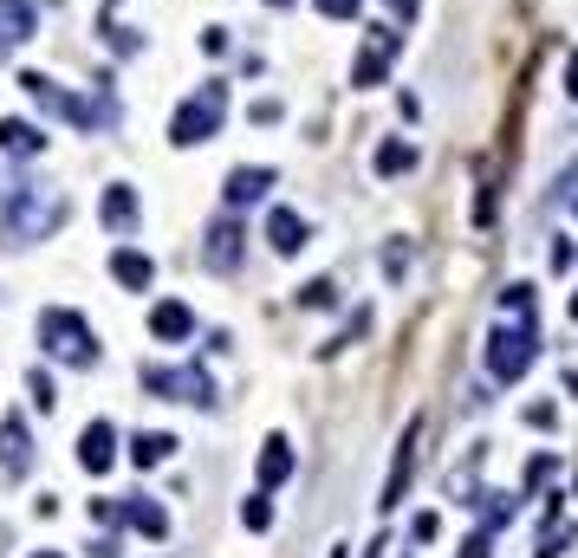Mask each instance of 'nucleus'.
Returning a JSON list of instances; mask_svg holds the SVG:
<instances>
[{
    "label": "nucleus",
    "mask_w": 578,
    "mask_h": 558,
    "mask_svg": "<svg viewBox=\"0 0 578 558\" xmlns=\"http://www.w3.org/2000/svg\"><path fill=\"white\" fill-rule=\"evenodd\" d=\"M169 454H176V435H163V429H150V435L130 442V461H137V468H163Z\"/></svg>",
    "instance_id": "21"
},
{
    "label": "nucleus",
    "mask_w": 578,
    "mask_h": 558,
    "mask_svg": "<svg viewBox=\"0 0 578 558\" xmlns=\"http://www.w3.org/2000/svg\"><path fill=\"white\" fill-rule=\"evenodd\" d=\"M111 273H117V286L144 293V286L156 280V261H150V254H137V247H117V254H111Z\"/></svg>",
    "instance_id": "16"
},
{
    "label": "nucleus",
    "mask_w": 578,
    "mask_h": 558,
    "mask_svg": "<svg viewBox=\"0 0 578 558\" xmlns=\"http://www.w3.org/2000/svg\"><path fill=\"white\" fill-rule=\"evenodd\" d=\"M572 325H578V293H572Z\"/></svg>",
    "instance_id": "32"
},
{
    "label": "nucleus",
    "mask_w": 578,
    "mask_h": 558,
    "mask_svg": "<svg viewBox=\"0 0 578 558\" xmlns=\"http://www.w3.org/2000/svg\"><path fill=\"white\" fill-rule=\"evenodd\" d=\"M396 46H403L396 27H364V46H357V59H351V85H364V91H371V85H384Z\"/></svg>",
    "instance_id": "7"
},
{
    "label": "nucleus",
    "mask_w": 578,
    "mask_h": 558,
    "mask_svg": "<svg viewBox=\"0 0 578 558\" xmlns=\"http://www.w3.org/2000/svg\"><path fill=\"white\" fill-rule=\"evenodd\" d=\"M39 344L59 358V364H98V337H91V325L78 319V312H66V305H52V312H39Z\"/></svg>",
    "instance_id": "3"
},
{
    "label": "nucleus",
    "mask_w": 578,
    "mask_h": 558,
    "mask_svg": "<svg viewBox=\"0 0 578 558\" xmlns=\"http://www.w3.org/2000/svg\"><path fill=\"white\" fill-rule=\"evenodd\" d=\"M241 241H247L241 222H215L208 227V241H202V261L215 266V273H234V266H241Z\"/></svg>",
    "instance_id": "9"
},
{
    "label": "nucleus",
    "mask_w": 578,
    "mask_h": 558,
    "mask_svg": "<svg viewBox=\"0 0 578 558\" xmlns=\"http://www.w3.org/2000/svg\"><path fill=\"white\" fill-rule=\"evenodd\" d=\"M20 91L33 98L39 111L66 117V124H78V130H111V124H117V98H111V91L78 98V91H66V85H52L46 72H20Z\"/></svg>",
    "instance_id": "2"
},
{
    "label": "nucleus",
    "mask_w": 578,
    "mask_h": 558,
    "mask_svg": "<svg viewBox=\"0 0 578 558\" xmlns=\"http://www.w3.org/2000/svg\"><path fill=\"white\" fill-rule=\"evenodd\" d=\"M417 448H423V422L403 429V448H396V468H390V487L378 507H403V487H410V468H417Z\"/></svg>",
    "instance_id": "11"
},
{
    "label": "nucleus",
    "mask_w": 578,
    "mask_h": 558,
    "mask_svg": "<svg viewBox=\"0 0 578 558\" xmlns=\"http://www.w3.org/2000/svg\"><path fill=\"white\" fill-rule=\"evenodd\" d=\"M39 27V7L33 0H0V52H13V46H27Z\"/></svg>",
    "instance_id": "10"
},
{
    "label": "nucleus",
    "mask_w": 578,
    "mask_h": 558,
    "mask_svg": "<svg viewBox=\"0 0 578 558\" xmlns=\"http://www.w3.org/2000/svg\"><path fill=\"white\" fill-rule=\"evenodd\" d=\"M105 227H111V234H130V227H137V195L124 183L105 188Z\"/></svg>",
    "instance_id": "19"
},
{
    "label": "nucleus",
    "mask_w": 578,
    "mask_h": 558,
    "mask_svg": "<svg viewBox=\"0 0 578 558\" xmlns=\"http://www.w3.org/2000/svg\"><path fill=\"white\" fill-rule=\"evenodd\" d=\"M267 7H293V0H267Z\"/></svg>",
    "instance_id": "33"
},
{
    "label": "nucleus",
    "mask_w": 578,
    "mask_h": 558,
    "mask_svg": "<svg viewBox=\"0 0 578 558\" xmlns=\"http://www.w3.org/2000/svg\"><path fill=\"white\" fill-rule=\"evenodd\" d=\"M0 468H7V474H27V468H33V442H27V422H20V415L0 422Z\"/></svg>",
    "instance_id": "12"
},
{
    "label": "nucleus",
    "mask_w": 578,
    "mask_h": 558,
    "mask_svg": "<svg viewBox=\"0 0 578 558\" xmlns=\"http://www.w3.org/2000/svg\"><path fill=\"white\" fill-rule=\"evenodd\" d=\"M144 390L150 397H169V403H215V383H208V371L202 364H183V371H163V364H150L144 371Z\"/></svg>",
    "instance_id": "6"
},
{
    "label": "nucleus",
    "mask_w": 578,
    "mask_h": 558,
    "mask_svg": "<svg viewBox=\"0 0 578 558\" xmlns=\"http://www.w3.org/2000/svg\"><path fill=\"white\" fill-rule=\"evenodd\" d=\"M390 7H396L403 20H417V7H423V0H390Z\"/></svg>",
    "instance_id": "31"
},
{
    "label": "nucleus",
    "mask_w": 578,
    "mask_h": 558,
    "mask_svg": "<svg viewBox=\"0 0 578 558\" xmlns=\"http://www.w3.org/2000/svg\"><path fill=\"white\" fill-rule=\"evenodd\" d=\"M117 461V429L111 422H85V435H78V468L85 474H105Z\"/></svg>",
    "instance_id": "8"
},
{
    "label": "nucleus",
    "mask_w": 578,
    "mask_h": 558,
    "mask_svg": "<svg viewBox=\"0 0 578 558\" xmlns=\"http://www.w3.org/2000/svg\"><path fill=\"white\" fill-rule=\"evenodd\" d=\"M222 117H228V85H202L195 98H183V111H176V124H169V144L176 149L208 144V137L222 130Z\"/></svg>",
    "instance_id": "4"
},
{
    "label": "nucleus",
    "mask_w": 578,
    "mask_h": 558,
    "mask_svg": "<svg viewBox=\"0 0 578 558\" xmlns=\"http://www.w3.org/2000/svg\"><path fill=\"white\" fill-rule=\"evenodd\" d=\"M572 215H578V202H572Z\"/></svg>",
    "instance_id": "35"
},
{
    "label": "nucleus",
    "mask_w": 578,
    "mask_h": 558,
    "mask_svg": "<svg viewBox=\"0 0 578 558\" xmlns=\"http://www.w3.org/2000/svg\"><path fill=\"white\" fill-rule=\"evenodd\" d=\"M533 358H540V337H533V319L513 332V325H501V332L488 337V371L501 376V383H520V376L533 371Z\"/></svg>",
    "instance_id": "5"
},
{
    "label": "nucleus",
    "mask_w": 578,
    "mask_h": 558,
    "mask_svg": "<svg viewBox=\"0 0 578 558\" xmlns=\"http://www.w3.org/2000/svg\"><path fill=\"white\" fill-rule=\"evenodd\" d=\"M332 298H339V286H332V280H312V286H300V305H319V312H325Z\"/></svg>",
    "instance_id": "24"
},
{
    "label": "nucleus",
    "mask_w": 578,
    "mask_h": 558,
    "mask_svg": "<svg viewBox=\"0 0 578 558\" xmlns=\"http://www.w3.org/2000/svg\"><path fill=\"white\" fill-rule=\"evenodd\" d=\"M0 149L27 163V156H39V149H46V130H33L27 117H0Z\"/></svg>",
    "instance_id": "15"
},
{
    "label": "nucleus",
    "mask_w": 578,
    "mask_h": 558,
    "mask_svg": "<svg viewBox=\"0 0 578 558\" xmlns=\"http://www.w3.org/2000/svg\"><path fill=\"white\" fill-rule=\"evenodd\" d=\"M150 332L163 337V344H183V337L195 332V312L183 305V298H163V305L150 312Z\"/></svg>",
    "instance_id": "14"
},
{
    "label": "nucleus",
    "mask_w": 578,
    "mask_h": 558,
    "mask_svg": "<svg viewBox=\"0 0 578 558\" xmlns=\"http://www.w3.org/2000/svg\"><path fill=\"white\" fill-rule=\"evenodd\" d=\"M286 474H293V442H286V435H273V442L261 448V487H280Z\"/></svg>",
    "instance_id": "20"
},
{
    "label": "nucleus",
    "mask_w": 578,
    "mask_h": 558,
    "mask_svg": "<svg viewBox=\"0 0 578 558\" xmlns=\"http://www.w3.org/2000/svg\"><path fill=\"white\" fill-rule=\"evenodd\" d=\"M501 305H507V312H520V319H533V286H507Z\"/></svg>",
    "instance_id": "25"
},
{
    "label": "nucleus",
    "mask_w": 578,
    "mask_h": 558,
    "mask_svg": "<svg viewBox=\"0 0 578 558\" xmlns=\"http://www.w3.org/2000/svg\"><path fill=\"white\" fill-rule=\"evenodd\" d=\"M59 222H66V195H59V188H46V183H7L0 188V241H7V247L46 241Z\"/></svg>",
    "instance_id": "1"
},
{
    "label": "nucleus",
    "mask_w": 578,
    "mask_h": 558,
    "mask_svg": "<svg viewBox=\"0 0 578 558\" xmlns=\"http://www.w3.org/2000/svg\"><path fill=\"white\" fill-rule=\"evenodd\" d=\"M357 7H364V0H319V13H332V20H351Z\"/></svg>",
    "instance_id": "27"
},
{
    "label": "nucleus",
    "mask_w": 578,
    "mask_h": 558,
    "mask_svg": "<svg viewBox=\"0 0 578 558\" xmlns=\"http://www.w3.org/2000/svg\"><path fill=\"white\" fill-rule=\"evenodd\" d=\"M403 169H417V144H403V137H390L378 149V176H403Z\"/></svg>",
    "instance_id": "22"
},
{
    "label": "nucleus",
    "mask_w": 578,
    "mask_h": 558,
    "mask_svg": "<svg viewBox=\"0 0 578 558\" xmlns=\"http://www.w3.org/2000/svg\"><path fill=\"white\" fill-rule=\"evenodd\" d=\"M566 91H572V98H578V52H572V59H566Z\"/></svg>",
    "instance_id": "30"
},
{
    "label": "nucleus",
    "mask_w": 578,
    "mask_h": 558,
    "mask_svg": "<svg viewBox=\"0 0 578 558\" xmlns=\"http://www.w3.org/2000/svg\"><path fill=\"white\" fill-rule=\"evenodd\" d=\"M117 520H124V526H137L144 539H163V532H169V513H163L156 500H144V493H130V500H117Z\"/></svg>",
    "instance_id": "13"
},
{
    "label": "nucleus",
    "mask_w": 578,
    "mask_h": 558,
    "mask_svg": "<svg viewBox=\"0 0 578 558\" xmlns=\"http://www.w3.org/2000/svg\"><path fill=\"white\" fill-rule=\"evenodd\" d=\"M27 390H33L39 410H52V403H59V397H52V376H46V371H27Z\"/></svg>",
    "instance_id": "26"
},
{
    "label": "nucleus",
    "mask_w": 578,
    "mask_h": 558,
    "mask_svg": "<svg viewBox=\"0 0 578 558\" xmlns=\"http://www.w3.org/2000/svg\"><path fill=\"white\" fill-rule=\"evenodd\" d=\"M527 422H533V429H552V422H559V410H552V403H533V410H527Z\"/></svg>",
    "instance_id": "28"
},
{
    "label": "nucleus",
    "mask_w": 578,
    "mask_h": 558,
    "mask_svg": "<svg viewBox=\"0 0 578 558\" xmlns=\"http://www.w3.org/2000/svg\"><path fill=\"white\" fill-rule=\"evenodd\" d=\"M267 188H273V169H234L222 195H228V208H247V202H261Z\"/></svg>",
    "instance_id": "18"
},
{
    "label": "nucleus",
    "mask_w": 578,
    "mask_h": 558,
    "mask_svg": "<svg viewBox=\"0 0 578 558\" xmlns=\"http://www.w3.org/2000/svg\"><path fill=\"white\" fill-rule=\"evenodd\" d=\"M241 520H247V532H267V526H273V507H267V493H254V500L241 507Z\"/></svg>",
    "instance_id": "23"
},
{
    "label": "nucleus",
    "mask_w": 578,
    "mask_h": 558,
    "mask_svg": "<svg viewBox=\"0 0 578 558\" xmlns=\"http://www.w3.org/2000/svg\"><path fill=\"white\" fill-rule=\"evenodd\" d=\"M39 558H59V552H39Z\"/></svg>",
    "instance_id": "34"
},
{
    "label": "nucleus",
    "mask_w": 578,
    "mask_h": 558,
    "mask_svg": "<svg viewBox=\"0 0 578 558\" xmlns=\"http://www.w3.org/2000/svg\"><path fill=\"white\" fill-rule=\"evenodd\" d=\"M267 241H273V254H300V247H306V222H300L293 208H273V215H267Z\"/></svg>",
    "instance_id": "17"
},
{
    "label": "nucleus",
    "mask_w": 578,
    "mask_h": 558,
    "mask_svg": "<svg viewBox=\"0 0 578 558\" xmlns=\"http://www.w3.org/2000/svg\"><path fill=\"white\" fill-rule=\"evenodd\" d=\"M462 558H488V532H481V539H468V546H462Z\"/></svg>",
    "instance_id": "29"
}]
</instances>
